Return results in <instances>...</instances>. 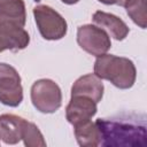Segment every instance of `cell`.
Returning <instances> with one entry per match:
<instances>
[{
	"mask_svg": "<svg viewBox=\"0 0 147 147\" xmlns=\"http://www.w3.org/2000/svg\"><path fill=\"white\" fill-rule=\"evenodd\" d=\"M25 119L13 114L0 115V139L7 145H15L22 140Z\"/></svg>",
	"mask_w": 147,
	"mask_h": 147,
	"instance_id": "obj_11",
	"label": "cell"
},
{
	"mask_svg": "<svg viewBox=\"0 0 147 147\" xmlns=\"http://www.w3.org/2000/svg\"><path fill=\"white\" fill-rule=\"evenodd\" d=\"M124 8L134 24L146 29V0H127Z\"/></svg>",
	"mask_w": 147,
	"mask_h": 147,
	"instance_id": "obj_13",
	"label": "cell"
},
{
	"mask_svg": "<svg viewBox=\"0 0 147 147\" xmlns=\"http://www.w3.org/2000/svg\"><path fill=\"white\" fill-rule=\"evenodd\" d=\"M21 76L10 64L0 62V102L8 107H17L23 101Z\"/></svg>",
	"mask_w": 147,
	"mask_h": 147,
	"instance_id": "obj_6",
	"label": "cell"
},
{
	"mask_svg": "<svg viewBox=\"0 0 147 147\" xmlns=\"http://www.w3.org/2000/svg\"><path fill=\"white\" fill-rule=\"evenodd\" d=\"M95 124L100 132V146L105 147H145L146 124L131 119L98 118Z\"/></svg>",
	"mask_w": 147,
	"mask_h": 147,
	"instance_id": "obj_1",
	"label": "cell"
},
{
	"mask_svg": "<svg viewBox=\"0 0 147 147\" xmlns=\"http://www.w3.org/2000/svg\"><path fill=\"white\" fill-rule=\"evenodd\" d=\"M74 133L79 146L83 147H96L100 146V132L95 124L91 119L74 126Z\"/></svg>",
	"mask_w": 147,
	"mask_h": 147,
	"instance_id": "obj_12",
	"label": "cell"
},
{
	"mask_svg": "<svg viewBox=\"0 0 147 147\" xmlns=\"http://www.w3.org/2000/svg\"><path fill=\"white\" fill-rule=\"evenodd\" d=\"M30 94L33 107L42 114H53L62 105L60 86L48 78L36 80L31 86Z\"/></svg>",
	"mask_w": 147,
	"mask_h": 147,
	"instance_id": "obj_3",
	"label": "cell"
},
{
	"mask_svg": "<svg viewBox=\"0 0 147 147\" xmlns=\"http://www.w3.org/2000/svg\"><path fill=\"white\" fill-rule=\"evenodd\" d=\"M22 140L26 147H45L46 141L42 133L34 123L25 121L22 132Z\"/></svg>",
	"mask_w": 147,
	"mask_h": 147,
	"instance_id": "obj_14",
	"label": "cell"
},
{
	"mask_svg": "<svg viewBox=\"0 0 147 147\" xmlns=\"http://www.w3.org/2000/svg\"><path fill=\"white\" fill-rule=\"evenodd\" d=\"M30 42L28 31L21 24L0 18V53L9 49L17 52L24 49Z\"/></svg>",
	"mask_w": 147,
	"mask_h": 147,
	"instance_id": "obj_7",
	"label": "cell"
},
{
	"mask_svg": "<svg viewBox=\"0 0 147 147\" xmlns=\"http://www.w3.org/2000/svg\"><path fill=\"white\" fill-rule=\"evenodd\" d=\"M103 91L105 86L102 79H100L94 74H87L75 80V83L71 86V96H86L98 103L101 101L103 96Z\"/></svg>",
	"mask_w": 147,
	"mask_h": 147,
	"instance_id": "obj_9",
	"label": "cell"
},
{
	"mask_svg": "<svg viewBox=\"0 0 147 147\" xmlns=\"http://www.w3.org/2000/svg\"><path fill=\"white\" fill-rule=\"evenodd\" d=\"M63 3H65V5H75V3H77L79 0H61Z\"/></svg>",
	"mask_w": 147,
	"mask_h": 147,
	"instance_id": "obj_16",
	"label": "cell"
},
{
	"mask_svg": "<svg viewBox=\"0 0 147 147\" xmlns=\"http://www.w3.org/2000/svg\"><path fill=\"white\" fill-rule=\"evenodd\" d=\"M92 21L100 28H102L108 34H110L116 40H124L130 32L129 26L125 24L123 20L118 16L106 13L102 10H98L93 14Z\"/></svg>",
	"mask_w": 147,
	"mask_h": 147,
	"instance_id": "obj_10",
	"label": "cell"
},
{
	"mask_svg": "<svg viewBox=\"0 0 147 147\" xmlns=\"http://www.w3.org/2000/svg\"><path fill=\"white\" fill-rule=\"evenodd\" d=\"M94 75L100 79L110 82L117 88L127 90L134 85L137 69L130 59L106 53L96 57L94 62Z\"/></svg>",
	"mask_w": 147,
	"mask_h": 147,
	"instance_id": "obj_2",
	"label": "cell"
},
{
	"mask_svg": "<svg viewBox=\"0 0 147 147\" xmlns=\"http://www.w3.org/2000/svg\"><path fill=\"white\" fill-rule=\"evenodd\" d=\"M33 16L41 37L46 40H60L68 31L67 21L61 14L47 5H37Z\"/></svg>",
	"mask_w": 147,
	"mask_h": 147,
	"instance_id": "obj_4",
	"label": "cell"
},
{
	"mask_svg": "<svg viewBox=\"0 0 147 147\" xmlns=\"http://www.w3.org/2000/svg\"><path fill=\"white\" fill-rule=\"evenodd\" d=\"M98 107L95 101L86 96L74 95L65 107V118L72 126H76L92 119Z\"/></svg>",
	"mask_w": 147,
	"mask_h": 147,
	"instance_id": "obj_8",
	"label": "cell"
},
{
	"mask_svg": "<svg viewBox=\"0 0 147 147\" xmlns=\"http://www.w3.org/2000/svg\"><path fill=\"white\" fill-rule=\"evenodd\" d=\"M98 1L101 3H105V5H117V6H122V7H124L125 3L127 2V0H98Z\"/></svg>",
	"mask_w": 147,
	"mask_h": 147,
	"instance_id": "obj_15",
	"label": "cell"
},
{
	"mask_svg": "<svg viewBox=\"0 0 147 147\" xmlns=\"http://www.w3.org/2000/svg\"><path fill=\"white\" fill-rule=\"evenodd\" d=\"M3 1H6V0H0V5H1V3L3 2Z\"/></svg>",
	"mask_w": 147,
	"mask_h": 147,
	"instance_id": "obj_17",
	"label": "cell"
},
{
	"mask_svg": "<svg viewBox=\"0 0 147 147\" xmlns=\"http://www.w3.org/2000/svg\"><path fill=\"white\" fill-rule=\"evenodd\" d=\"M77 42L82 49L96 57L106 54L111 47L109 34L94 24H84L77 29Z\"/></svg>",
	"mask_w": 147,
	"mask_h": 147,
	"instance_id": "obj_5",
	"label": "cell"
}]
</instances>
